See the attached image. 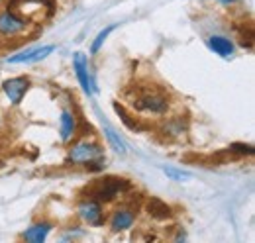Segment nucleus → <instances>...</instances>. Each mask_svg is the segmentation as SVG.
<instances>
[{"instance_id":"1","label":"nucleus","mask_w":255,"mask_h":243,"mask_svg":"<svg viewBox=\"0 0 255 243\" xmlns=\"http://www.w3.org/2000/svg\"><path fill=\"white\" fill-rule=\"evenodd\" d=\"M128 106L133 114L147 118H163L171 110V98L159 87H131L128 94Z\"/></svg>"},{"instance_id":"2","label":"nucleus","mask_w":255,"mask_h":243,"mask_svg":"<svg viewBox=\"0 0 255 243\" xmlns=\"http://www.w3.org/2000/svg\"><path fill=\"white\" fill-rule=\"evenodd\" d=\"M67 161L73 165H87L91 169H102L104 163V149L98 141L93 139H83L71 145L67 153Z\"/></svg>"},{"instance_id":"3","label":"nucleus","mask_w":255,"mask_h":243,"mask_svg":"<svg viewBox=\"0 0 255 243\" xmlns=\"http://www.w3.org/2000/svg\"><path fill=\"white\" fill-rule=\"evenodd\" d=\"M129 190V181L122 177H104L89 188V198H95L100 204H108L114 202L116 198H120L122 194H126Z\"/></svg>"},{"instance_id":"4","label":"nucleus","mask_w":255,"mask_h":243,"mask_svg":"<svg viewBox=\"0 0 255 243\" xmlns=\"http://www.w3.org/2000/svg\"><path fill=\"white\" fill-rule=\"evenodd\" d=\"M28 30V20L20 18L14 10L0 12V35L2 37H18Z\"/></svg>"},{"instance_id":"5","label":"nucleus","mask_w":255,"mask_h":243,"mask_svg":"<svg viewBox=\"0 0 255 243\" xmlns=\"http://www.w3.org/2000/svg\"><path fill=\"white\" fill-rule=\"evenodd\" d=\"M77 214L89 226H102L104 224V208H102V204L98 200H95V198H85L79 204Z\"/></svg>"},{"instance_id":"6","label":"nucleus","mask_w":255,"mask_h":243,"mask_svg":"<svg viewBox=\"0 0 255 243\" xmlns=\"http://www.w3.org/2000/svg\"><path fill=\"white\" fill-rule=\"evenodd\" d=\"M135 208L133 206H118L112 216H110V222H108V226H110V230L114 232V234H118V232H126L129 230L131 226H133V222H135Z\"/></svg>"},{"instance_id":"7","label":"nucleus","mask_w":255,"mask_h":243,"mask_svg":"<svg viewBox=\"0 0 255 243\" xmlns=\"http://www.w3.org/2000/svg\"><path fill=\"white\" fill-rule=\"evenodd\" d=\"M28 89H30V79H26V77H12V79L4 81V85H2V91L14 106H18L24 100Z\"/></svg>"},{"instance_id":"8","label":"nucleus","mask_w":255,"mask_h":243,"mask_svg":"<svg viewBox=\"0 0 255 243\" xmlns=\"http://www.w3.org/2000/svg\"><path fill=\"white\" fill-rule=\"evenodd\" d=\"M73 69H75V75H77L83 91L87 92V94H93L95 87H93V81H91V75H89V61L85 57V53L77 51L73 55Z\"/></svg>"},{"instance_id":"9","label":"nucleus","mask_w":255,"mask_h":243,"mask_svg":"<svg viewBox=\"0 0 255 243\" xmlns=\"http://www.w3.org/2000/svg\"><path fill=\"white\" fill-rule=\"evenodd\" d=\"M51 230H53V224L47 222V220H41V222L32 224V226L24 232L22 238L30 243H43L45 240H47V236L51 234Z\"/></svg>"},{"instance_id":"10","label":"nucleus","mask_w":255,"mask_h":243,"mask_svg":"<svg viewBox=\"0 0 255 243\" xmlns=\"http://www.w3.org/2000/svg\"><path fill=\"white\" fill-rule=\"evenodd\" d=\"M59 133H61V141H71L77 135V116L71 108L61 110V118H59Z\"/></svg>"},{"instance_id":"11","label":"nucleus","mask_w":255,"mask_h":243,"mask_svg":"<svg viewBox=\"0 0 255 243\" xmlns=\"http://www.w3.org/2000/svg\"><path fill=\"white\" fill-rule=\"evenodd\" d=\"M208 47H210L216 55L226 57V59L234 55V43H232V39L226 37V35H210V37H208Z\"/></svg>"},{"instance_id":"12","label":"nucleus","mask_w":255,"mask_h":243,"mask_svg":"<svg viewBox=\"0 0 255 243\" xmlns=\"http://www.w3.org/2000/svg\"><path fill=\"white\" fill-rule=\"evenodd\" d=\"M187 131V123L183 122L181 116H173V118H165L161 122V133L167 137H179Z\"/></svg>"},{"instance_id":"13","label":"nucleus","mask_w":255,"mask_h":243,"mask_svg":"<svg viewBox=\"0 0 255 243\" xmlns=\"http://www.w3.org/2000/svg\"><path fill=\"white\" fill-rule=\"evenodd\" d=\"M147 214L153 218V220H159V222H165V220H171L173 218V210L167 202H163L161 198H151L147 202Z\"/></svg>"},{"instance_id":"14","label":"nucleus","mask_w":255,"mask_h":243,"mask_svg":"<svg viewBox=\"0 0 255 243\" xmlns=\"http://www.w3.org/2000/svg\"><path fill=\"white\" fill-rule=\"evenodd\" d=\"M102 129H104V135H106V139H108L110 147H112L116 153H120V155H126L128 147H126V143H124V139L120 137V133H116V129H114V127H110L106 122H102Z\"/></svg>"},{"instance_id":"15","label":"nucleus","mask_w":255,"mask_h":243,"mask_svg":"<svg viewBox=\"0 0 255 243\" xmlns=\"http://www.w3.org/2000/svg\"><path fill=\"white\" fill-rule=\"evenodd\" d=\"M114 110H116V114L122 118V122L126 123V127L133 129V131H141V129H143V122H141V118H135V114H128L126 108L120 106L118 102L114 104Z\"/></svg>"},{"instance_id":"16","label":"nucleus","mask_w":255,"mask_h":243,"mask_svg":"<svg viewBox=\"0 0 255 243\" xmlns=\"http://www.w3.org/2000/svg\"><path fill=\"white\" fill-rule=\"evenodd\" d=\"M163 173L167 175V179H169V181H175V182H185L192 177L189 171L175 169V167H163Z\"/></svg>"},{"instance_id":"17","label":"nucleus","mask_w":255,"mask_h":243,"mask_svg":"<svg viewBox=\"0 0 255 243\" xmlns=\"http://www.w3.org/2000/svg\"><path fill=\"white\" fill-rule=\"evenodd\" d=\"M114 28H116V26L112 24V26H108V28H104V30L98 31V35H96L95 41H93V45H91V53H93V55H96V53L100 51V47L104 45V41H106V39H108V35L114 31Z\"/></svg>"},{"instance_id":"18","label":"nucleus","mask_w":255,"mask_h":243,"mask_svg":"<svg viewBox=\"0 0 255 243\" xmlns=\"http://www.w3.org/2000/svg\"><path fill=\"white\" fill-rule=\"evenodd\" d=\"M230 151L238 153V155H252V153H254V147H252V145H246V143H232V145H230Z\"/></svg>"},{"instance_id":"19","label":"nucleus","mask_w":255,"mask_h":243,"mask_svg":"<svg viewBox=\"0 0 255 243\" xmlns=\"http://www.w3.org/2000/svg\"><path fill=\"white\" fill-rule=\"evenodd\" d=\"M220 2H222V4H234L236 0H220Z\"/></svg>"}]
</instances>
